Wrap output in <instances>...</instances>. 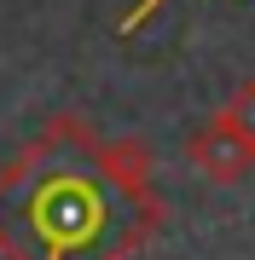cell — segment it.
Segmentation results:
<instances>
[{
    "instance_id": "obj_1",
    "label": "cell",
    "mask_w": 255,
    "mask_h": 260,
    "mask_svg": "<svg viewBox=\"0 0 255 260\" xmlns=\"http://www.w3.org/2000/svg\"><path fill=\"white\" fill-rule=\"evenodd\" d=\"M186 162L197 168L203 179H215V185H238V179H244L249 168H255V150L238 139V133H226L215 116H209L203 127L186 139Z\"/></svg>"
},
{
    "instance_id": "obj_3",
    "label": "cell",
    "mask_w": 255,
    "mask_h": 260,
    "mask_svg": "<svg viewBox=\"0 0 255 260\" xmlns=\"http://www.w3.org/2000/svg\"><path fill=\"white\" fill-rule=\"evenodd\" d=\"M215 121H220L226 133H238V139L255 150V75H249V81H238L232 93H226V104L215 110Z\"/></svg>"
},
{
    "instance_id": "obj_2",
    "label": "cell",
    "mask_w": 255,
    "mask_h": 260,
    "mask_svg": "<svg viewBox=\"0 0 255 260\" xmlns=\"http://www.w3.org/2000/svg\"><path fill=\"white\" fill-rule=\"evenodd\" d=\"M93 156H99V174L110 185H122L128 197L151 191V145L145 139H104V145H93Z\"/></svg>"
}]
</instances>
